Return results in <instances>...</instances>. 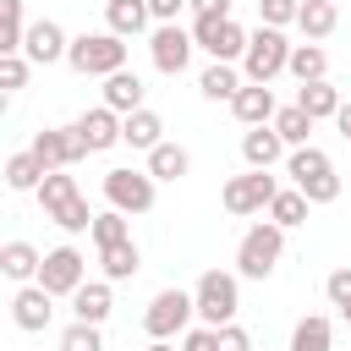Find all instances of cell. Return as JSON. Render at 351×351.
I'll return each instance as SVG.
<instances>
[{
    "label": "cell",
    "mask_w": 351,
    "mask_h": 351,
    "mask_svg": "<svg viewBox=\"0 0 351 351\" xmlns=\"http://www.w3.org/2000/svg\"><path fill=\"white\" fill-rule=\"evenodd\" d=\"M285 176H291V186L318 208V203H335L340 197V170H335V159L324 154V148H291L285 154Z\"/></svg>",
    "instance_id": "6da1fadb"
},
{
    "label": "cell",
    "mask_w": 351,
    "mask_h": 351,
    "mask_svg": "<svg viewBox=\"0 0 351 351\" xmlns=\"http://www.w3.org/2000/svg\"><path fill=\"white\" fill-rule=\"evenodd\" d=\"M38 203H44V219H55L66 236L93 230V214H88V197L77 192V176L49 170V176H44V186H38Z\"/></svg>",
    "instance_id": "7a4b0ae2"
},
{
    "label": "cell",
    "mask_w": 351,
    "mask_h": 351,
    "mask_svg": "<svg viewBox=\"0 0 351 351\" xmlns=\"http://www.w3.org/2000/svg\"><path fill=\"white\" fill-rule=\"evenodd\" d=\"M192 302H197V324H208V329L236 324V313H241V274L203 269L197 285H192Z\"/></svg>",
    "instance_id": "3957f363"
},
{
    "label": "cell",
    "mask_w": 351,
    "mask_h": 351,
    "mask_svg": "<svg viewBox=\"0 0 351 351\" xmlns=\"http://www.w3.org/2000/svg\"><path fill=\"white\" fill-rule=\"evenodd\" d=\"M280 258H285V230L274 219L247 225V236L236 241V274L241 280H269L280 269Z\"/></svg>",
    "instance_id": "277c9868"
},
{
    "label": "cell",
    "mask_w": 351,
    "mask_h": 351,
    "mask_svg": "<svg viewBox=\"0 0 351 351\" xmlns=\"http://www.w3.org/2000/svg\"><path fill=\"white\" fill-rule=\"evenodd\" d=\"M66 66L77 77H115V71H126V38H115L110 27L104 33H77Z\"/></svg>",
    "instance_id": "5b68a950"
},
{
    "label": "cell",
    "mask_w": 351,
    "mask_h": 351,
    "mask_svg": "<svg viewBox=\"0 0 351 351\" xmlns=\"http://www.w3.org/2000/svg\"><path fill=\"white\" fill-rule=\"evenodd\" d=\"M192 318H197L192 291L165 285V291H154V302H148V313H143V329H148V340H181V335L192 329Z\"/></svg>",
    "instance_id": "8992f818"
},
{
    "label": "cell",
    "mask_w": 351,
    "mask_h": 351,
    "mask_svg": "<svg viewBox=\"0 0 351 351\" xmlns=\"http://www.w3.org/2000/svg\"><path fill=\"white\" fill-rule=\"evenodd\" d=\"M291 49H296V44H291L280 27H258V33L247 38V55H241V77L269 88L280 71H291Z\"/></svg>",
    "instance_id": "52a82bcc"
},
{
    "label": "cell",
    "mask_w": 351,
    "mask_h": 351,
    "mask_svg": "<svg viewBox=\"0 0 351 351\" xmlns=\"http://www.w3.org/2000/svg\"><path fill=\"white\" fill-rule=\"evenodd\" d=\"M274 197H280V176H269V170H241V176H230V181L219 186V203H225V214H236V219L269 214Z\"/></svg>",
    "instance_id": "ba28073f"
},
{
    "label": "cell",
    "mask_w": 351,
    "mask_h": 351,
    "mask_svg": "<svg viewBox=\"0 0 351 351\" xmlns=\"http://www.w3.org/2000/svg\"><path fill=\"white\" fill-rule=\"evenodd\" d=\"M247 27L236 22V16H192V44L203 49V55H214V60H225V66H236L241 55H247Z\"/></svg>",
    "instance_id": "9c48e42d"
},
{
    "label": "cell",
    "mask_w": 351,
    "mask_h": 351,
    "mask_svg": "<svg viewBox=\"0 0 351 351\" xmlns=\"http://www.w3.org/2000/svg\"><path fill=\"white\" fill-rule=\"evenodd\" d=\"M104 197H110V208H121V214H148L154 208V197H159V181L148 176V170H104Z\"/></svg>",
    "instance_id": "30bf717a"
},
{
    "label": "cell",
    "mask_w": 351,
    "mask_h": 351,
    "mask_svg": "<svg viewBox=\"0 0 351 351\" xmlns=\"http://www.w3.org/2000/svg\"><path fill=\"white\" fill-rule=\"evenodd\" d=\"M38 285H44L49 296H66V302H71V296L88 285V258H82L71 241H66V247H49V252H44V269H38Z\"/></svg>",
    "instance_id": "8fae6325"
},
{
    "label": "cell",
    "mask_w": 351,
    "mask_h": 351,
    "mask_svg": "<svg viewBox=\"0 0 351 351\" xmlns=\"http://www.w3.org/2000/svg\"><path fill=\"white\" fill-rule=\"evenodd\" d=\"M192 27H181V22H159L154 33H148V60H154V71H165V77H181L186 71V60H192Z\"/></svg>",
    "instance_id": "7c38bea8"
},
{
    "label": "cell",
    "mask_w": 351,
    "mask_h": 351,
    "mask_svg": "<svg viewBox=\"0 0 351 351\" xmlns=\"http://www.w3.org/2000/svg\"><path fill=\"white\" fill-rule=\"evenodd\" d=\"M27 148H33V159L44 170H71L77 159H88V148H82V137L71 126H44V132H33Z\"/></svg>",
    "instance_id": "4fadbf2b"
},
{
    "label": "cell",
    "mask_w": 351,
    "mask_h": 351,
    "mask_svg": "<svg viewBox=\"0 0 351 351\" xmlns=\"http://www.w3.org/2000/svg\"><path fill=\"white\" fill-rule=\"evenodd\" d=\"M121 126H126V115H115L110 104H93V110H82V115L71 121V132L82 137V148H88V154L115 148V143H121Z\"/></svg>",
    "instance_id": "5bb4252c"
},
{
    "label": "cell",
    "mask_w": 351,
    "mask_h": 351,
    "mask_svg": "<svg viewBox=\"0 0 351 351\" xmlns=\"http://www.w3.org/2000/svg\"><path fill=\"white\" fill-rule=\"evenodd\" d=\"M49 318H55V296H49L44 285H16V296H11V324H16L22 335H38V329H49Z\"/></svg>",
    "instance_id": "9a60e30c"
},
{
    "label": "cell",
    "mask_w": 351,
    "mask_h": 351,
    "mask_svg": "<svg viewBox=\"0 0 351 351\" xmlns=\"http://www.w3.org/2000/svg\"><path fill=\"white\" fill-rule=\"evenodd\" d=\"M22 55H27L33 66H55V60H66V55H71V38H66V27H60V22L38 16V22L27 27V44H22Z\"/></svg>",
    "instance_id": "2e32d148"
},
{
    "label": "cell",
    "mask_w": 351,
    "mask_h": 351,
    "mask_svg": "<svg viewBox=\"0 0 351 351\" xmlns=\"http://www.w3.org/2000/svg\"><path fill=\"white\" fill-rule=\"evenodd\" d=\"M285 154H291V148H285V137L274 132V121H269V126H247V132H241V159H247V170H274Z\"/></svg>",
    "instance_id": "e0dca14e"
},
{
    "label": "cell",
    "mask_w": 351,
    "mask_h": 351,
    "mask_svg": "<svg viewBox=\"0 0 351 351\" xmlns=\"http://www.w3.org/2000/svg\"><path fill=\"white\" fill-rule=\"evenodd\" d=\"M38 269H44V252L33 247V241H5L0 247V274L11 280V285H38Z\"/></svg>",
    "instance_id": "ac0fdd59"
},
{
    "label": "cell",
    "mask_w": 351,
    "mask_h": 351,
    "mask_svg": "<svg viewBox=\"0 0 351 351\" xmlns=\"http://www.w3.org/2000/svg\"><path fill=\"white\" fill-rule=\"evenodd\" d=\"M230 115H236L241 126H269V121L280 115V104H274V88H263V82H247V88L230 99Z\"/></svg>",
    "instance_id": "d6986e66"
},
{
    "label": "cell",
    "mask_w": 351,
    "mask_h": 351,
    "mask_svg": "<svg viewBox=\"0 0 351 351\" xmlns=\"http://www.w3.org/2000/svg\"><path fill=\"white\" fill-rule=\"evenodd\" d=\"M143 99H148V88H143L137 71H115V77H104V99H99V104H110L115 115H137Z\"/></svg>",
    "instance_id": "ffe728a7"
},
{
    "label": "cell",
    "mask_w": 351,
    "mask_h": 351,
    "mask_svg": "<svg viewBox=\"0 0 351 351\" xmlns=\"http://www.w3.org/2000/svg\"><path fill=\"white\" fill-rule=\"evenodd\" d=\"M148 0H104V27L115 33V38H137V33H148Z\"/></svg>",
    "instance_id": "44dd1931"
},
{
    "label": "cell",
    "mask_w": 351,
    "mask_h": 351,
    "mask_svg": "<svg viewBox=\"0 0 351 351\" xmlns=\"http://www.w3.org/2000/svg\"><path fill=\"white\" fill-rule=\"evenodd\" d=\"M241 88H247V77H241L236 66H225V60L203 66V77H197V93H203L208 104H230V99H236Z\"/></svg>",
    "instance_id": "7402d4cb"
},
{
    "label": "cell",
    "mask_w": 351,
    "mask_h": 351,
    "mask_svg": "<svg viewBox=\"0 0 351 351\" xmlns=\"http://www.w3.org/2000/svg\"><path fill=\"white\" fill-rule=\"evenodd\" d=\"M121 143H126V148H143V154H154V148L165 143V115L143 104L137 115H126V126H121Z\"/></svg>",
    "instance_id": "603a6c76"
},
{
    "label": "cell",
    "mask_w": 351,
    "mask_h": 351,
    "mask_svg": "<svg viewBox=\"0 0 351 351\" xmlns=\"http://www.w3.org/2000/svg\"><path fill=\"white\" fill-rule=\"evenodd\" d=\"M110 307H115V296H110V280H88V285L71 296V318H77V324H99V329H104Z\"/></svg>",
    "instance_id": "cb8c5ba5"
},
{
    "label": "cell",
    "mask_w": 351,
    "mask_h": 351,
    "mask_svg": "<svg viewBox=\"0 0 351 351\" xmlns=\"http://www.w3.org/2000/svg\"><path fill=\"white\" fill-rule=\"evenodd\" d=\"M296 27H302V38H307V44H324V38L340 27V5H335V0H302Z\"/></svg>",
    "instance_id": "d4e9b609"
},
{
    "label": "cell",
    "mask_w": 351,
    "mask_h": 351,
    "mask_svg": "<svg viewBox=\"0 0 351 351\" xmlns=\"http://www.w3.org/2000/svg\"><path fill=\"white\" fill-rule=\"evenodd\" d=\"M296 104H302V110H307L313 121H335L346 99H340V88H335V82L324 77V82H302V88H296Z\"/></svg>",
    "instance_id": "484cf974"
},
{
    "label": "cell",
    "mask_w": 351,
    "mask_h": 351,
    "mask_svg": "<svg viewBox=\"0 0 351 351\" xmlns=\"http://www.w3.org/2000/svg\"><path fill=\"white\" fill-rule=\"evenodd\" d=\"M186 170H192V154H186L181 143H170V137L148 154V176H154V181H181Z\"/></svg>",
    "instance_id": "4316f807"
},
{
    "label": "cell",
    "mask_w": 351,
    "mask_h": 351,
    "mask_svg": "<svg viewBox=\"0 0 351 351\" xmlns=\"http://www.w3.org/2000/svg\"><path fill=\"white\" fill-rule=\"evenodd\" d=\"M27 11H22V0H0V55H22V44H27Z\"/></svg>",
    "instance_id": "83f0119b"
},
{
    "label": "cell",
    "mask_w": 351,
    "mask_h": 351,
    "mask_svg": "<svg viewBox=\"0 0 351 351\" xmlns=\"http://www.w3.org/2000/svg\"><path fill=\"white\" fill-rule=\"evenodd\" d=\"M44 176H49V170L33 159V148H22V154H11V159H5V186H11V192H38V186H44Z\"/></svg>",
    "instance_id": "f1b7e54d"
},
{
    "label": "cell",
    "mask_w": 351,
    "mask_h": 351,
    "mask_svg": "<svg viewBox=\"0 0 351 351\" xmlns=\"http://www.w3.org/2000/svg\"><path fill=\"white\" fill-rule=\"evenodd\" d=\"M291 351H335V329L324 313H307L296 329H291Z\"/></svg>",
    "instance_id": "f546056e"
},
{
    "label": "cell",
    "mask_w": 351,
    "mask_h": 351,
    "mask_svg": "<svg viewBox=\"0 0 351 351\" xmlns=\"http://www.w3.org/2000/svg\"><path fill=\"white\" fill-rule=\"evenodd\" d=\"M93 247L104 252V247H121V241H132V214H121V208H104V214H93Z\"/></svg>",
    "instance_id": "4dcf8cb0"
},
{
    "label": "cell",
    "mask_w": 351,
    "mask_h": 351,
    "mask_svg": "<svg viewBox=\"0 0 351 351\" xmlns=\"http://www.w3.org/2000/svg\"><path fill=\"white\" fill-rule=\"evenodd\" d=\"M291 77H296V82H324V77H329L324 44H296V49H291Z\"/></svg>",
    "instance_id": "1f68e13d"
},
{
    "label": "cell",
    "mask_w": 351,
    "mask_h": 351,
    "mask_svg": "<svg viewBox=\"0 0 351 351\" xmlns=\"http://www.w3.org/2000/svg\"><path fill=\"white\" fill-rule=\"evenodd\" d=\"M318 121L302 110V104H280V115H274V132L285 137V148H307V132H313Z\"/></svg>",
    "instance_id": "d6a6232c"
},
{
    "label": "cell",
    "mask_w": 351,
    "mask_h": 351,
    "mask_svg": "<svg viewBox=\"0 0 351 351\" xmlns=\"http://www.w3.org/2000/svg\"><path fill=\"white\" fill-rule=\"evenodd\" d=\"M307 208H313V203H307L296 186H280V197L269 203V219H274L280 230H296V225H307Z\"/></svg>",
    "instance_id": "836d02e7"
},
{
    "label": "cell",
    "mask_w": 351,
    "mask_h": 351,
    "mask_svg": "<svg viewBox=\"0 0 351 351\" xmlns=\"http://www.w3.org/2000/svg\"><path fill=\"white\" fill-rule=\"evenodd\" d=\"M99 263H104V280L115 285V280H132L143 269V252H137V241H121V247H104Z\"/></svg>",
    "instance_id": "e575fe53"
},
{
    "label": "cell",
    "mask_w": 351,
    "mask_h": 351,
    "mask_svg": "<svg viewBox=\"0 0 351 351\" xmlns=\"http://www.w3.org/2000/svg\"><path fill=\"white\" fill-rule=\"evenodd\" d=\"M302 16V0H258V27H291Z\"/></svg>",
    "instance_id": "d590c367"
},
{
    "label": "cell",
    "mask_w": 351,
    "mask_h": 351,
    "mask_svg": "<svg viewBox=\"0 0 351 351\" xmlns=\"http://www.w3.org/2000/svg\"><path fill=\"white\" fill-rule=\"evenodd\" d=\"M60 351H104V335H99V324H66L60 329Z\"/></svg>",
    "instance_id": "8d00e7d4"
},
{
    "label": "cell",
    "mask_w": 351,
    "mask_h": 351,
    "mask_svg": "<svg viewBox=\"0 0 351 351\" xmlns=\"http://www.w3.org/2000/svg\"><path fill=\"white\" fill-rule=\"evenodd\" d=\"M27 71H33V60H27V55H0V88H5V93L27 88Z\"/></svg>",
    "instance_id": "74e56055"
},
{
    "label": "cell",
    "mask_w": 351,
    "mask_h": 351,
    "mask_svg": "<svg viewBox=\"0 0 351 351\" xmlns=\"http://www.w3.org/2000/svg\"><path fill=\"white\" fill-rule=\"evenodd\" d=\"M324 296H329V307H351V269L340 263V269H329V280H324Z\"/></svg>",
    "instance_id": "f35d334b"
},
{
    "label": "cell",
    "mask_w": 351,
    "mask_h": 351,
    "mask_svg": "<svg viewBox=\"0 0 351 351\" xmlns=\"http://www.w3.org/2000/svg\"><path fill=\"white\" fill-rule=\"evenodd\" d=\"M181 351H219V329H208V324H192V329L181 335Z\"/></svg>",
    "instance_id": "ab89813d"
},
{
    "label": "cell",
    "mask_w": 351,
    "mask_h": 351,
    "mask_svg": "<svg viewBox=\"0 0 351 351\" xmlns=\"http://www.w3.org/2000/svg\"><path fill=\"white\" fill-rule=\"evenodd\" d=\"M219 351H252V335H247L241 324H225V329H219Z\"/></svg>",
    "instance_id": "60d3db41"
},
{
    "label": "cell",
    "mask_w": 351,
    "mask_h": 351,
    "mask_svg": "<svg viewBox=\"0 0 351 351\" xmlns=\"http://www.w3.org/2000/svg\"><path fill=\"white\" fill-rule=\"evenodd\" d=\"M181 5H186V0H148V16H154V27H159V22H176V16H181Z\"/></svg>",
    "instance_id": "b9f144b4"
},
{
    "label": "cell",
    "mask_w": 351,
    "mask_h": 351,
    "mask_svg": "<svg viewBox=\"0 0 351 351\" xmlns=\"http://www.w3.org/2000/svg\"><path fill=\"white\" fill-rule=\"evenodd\" d=\"M192 16H230V0H186Z\"/></svg>",
    "instance_id": "7bdbcfd3"
},
{
    "label": "cell",
    "mask_w": 351,
    "mask_h": 351,
    "mask_svg": "<svg viewBox=\"0 0 351 351\" xmlns=\"http://www.w3.org/2000/svg\"><path fill=\"white\" fill-rule=\"evenodd\" d=\"M335 132H340V137H346V143H351V99H346V104H340V115H335Z\"/></svg>",
    "instance_id": "ee69618b"
},
{
    "label": "cell",
    "mask_w": 351,
    "mask_h": 351,
    "mask_svg": "<svg viewBox=\"0 0 351 351\" xmlns=\"http://www.w3.org/2000/svg\"><path fill=\"white\" fill-rule=\"evenodd\" d=\"M143 351H181V346H176V340H148Z\"/></svg>",
    "instance_id": "f6af8a7d"
},
{
    "label": "cell",
    "mask_w": 351,
    "mask_h": 351,
    "mask_svg": "<svg viewBox=\"0 0 351 351\" xmlns=\"http://www.w3.org/2000/svg\"><path fill=\"white\" fill-rule=\"evenodd\" d=\"M340 318H346V324H351V307H346V313H340Z\"/></svg>",
    "instance_id": "bcb514c9"
}]
</instances>
